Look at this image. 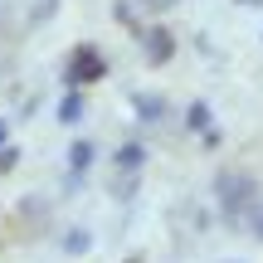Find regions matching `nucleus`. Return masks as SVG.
I'll return each mask as SVG.
<instances>
[{"label": "nucleus", "mask_w": 263, "mask_h": 263, "mask_svg": "<svg viewBox=\"0 0 263 263\" xmlns=\"http://www.w3.org/2000/svg\"><path fill=\"white\" fill-rule=\"evenodd\" d=\"M141 161H146V151H141L137 141H132V146H122V151H117V166H122V171H137Z\"/></svg>", "instance_id": "423d86ee"}, {"label": "nucleus", "mask_w": 263, "mask_h": 263, "mask_svg": "<svg viewBox=\"0 0 263 263\" xmlns=\"http://www.w3.org/2000/svg\"><path fill=\"white\" fill-rule=\"evenodd\" d=\"M10 166H15V151L5 146V151H0V171H10Z\"/></svg>", "instance_id": "9d476101"}, {"label": "nucleus", "mask_w": 263, "mask_h": 263, "mask_svg": "<svg viewBox=\"0 0 263 263\" xmlns=\"http://www.w3.org/2000/svg\"><path fill=\"white\" fill-rule=\"evenodd\" d=\"M146 59H151V64H166V59H171V34H166V29H151V34H146Z\"/></svg>", "instance_id": "7ed1b4c3"}, {"label": "nucleus", "mask_w": 263, "mask_h": 263, "mask_svg": "<svg viewBox=\"0 0 263 263\" xmlns=\"http://www.w3.org/2000/svg\"><path fill=\"white\" fill-rule=\"evenodd\" d=\"M103 73H107L103 54H98V49H88V44L78 49L73 59H68V83H73V88H78V83H98Z\"/></svg>", "instance_id": "f03ea898"}, {"label": "nucleus", "mask_w": 263, "mask_h": 263, "mask_svg": "<svg viewBox=\"0 0 263 263\" xmlns=\"http://www.w3.org/2000/svg\"><path fill=\"white\" fill-rule=\"evenodd\" d=\"M137 112H141V122H161L166 103H161V98H137Z\"/></svg>", "instance_id": "39448f33"}, {"label": "nucleus", "mask_w": 263, "mask_h": 263, "mask_svg": "<svg viewBox=\"0 0 263 263\" xmlns=\"http://www.w3.org/2000/svg\"><path fill=\"white\" fill-rule=\"evenodd\" d=\"M78 117H83V98L68 93L64 103H59V122H78Z\"/></svg>", "instance_id": "20e7f679"}, {"label": "nucleus", "mask_w": 263, "mask_h": 263, "mask_svg": "<svg viewBox=\"0 0 263 263\" xmlns=\"http://www.w3.org/2000/svg\"><path fill=\"white\" fill-rule=\"evenodd\" d=\"M244 224H249V234H254V239H263V205H249L244 210Z\"/></svg>", "instance_id": "0eeeda50"}, {"label": "nucleus", "mask_w": 263, "mask_h": 263, "mask_svg": "<svg viewBox=\"0 0 263 263\" xmlns=\"http://www.w3.org/2000/svg\"><path fill=\"white\" fill-rule=\"evenodd\" d=\"M215 190H219V205H224L229 215H239V210H249V205H254V180H249V176H239V171H224Z\"/></svg>", "instance_id": "f257e3e1"}, {"label": "nucleus", "mask_w": 263, "mask_h": 263, "mask_svg": "<svg viewBox=\"0 0 263 263\" xmlns=\"http://www.w3.org/2000/svg\"><path fill=\"white\" fill-rule=\"evenodd\" d=\"M68 161H73V171H83L88 161H93V146H88V141H73V151H68Z\"/></svg>", "instance_id": "6e6552de"}, {"label": "nucleus", "mask_w": 263, "mask_h": 263, "mask_svg": "<svg viewBox=\"0 0 263 263\" xmlns=\"http://www.w3.org/2000/svg\"><path fill=\"white\" fill-rule=\"evenodd\" d=\"M190 127H210V107H205V103L190 107Z\"/></svg>", "instance_id": "1a4fd4ad"}]
</instances>
